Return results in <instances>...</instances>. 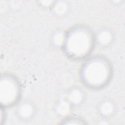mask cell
Listing matches in <instances>:
<instances>
[{"mask_svg": "<svg viewBox=\"0 0 125 125\" xmlns=\"http://www.w3.org/2000/svg\"><path fill=\"white\" fill-rule=\"evenodd\" d=\"M94 64L91 63V66L89 65L87 67V72L88 73V77L92 83H97L98 84L102 83L104 81H105V78H106L107 76L108 70L107 67L104 65V64L101 63H98L97 62Z\"/></svg>", "mask_w": 125, "mask_h": 125, "instance_id": "obj_1", "label": "cell"}, {"mask_svg": "<svg viewBox=\"0 0 125 125\" xmlns=\"http://www.w3.org/2000/svg\"><path fill=\"white\" fill-rule=\"evenodd\" d=\"M88 39L87 36L84 34H80V35L76 34L75 36L72 37L71 40V45L72 51L75 53L78 52L80 53H83L85 49H87V45H88Z\"/></svg>", "mask_w": 125, "mask_h": 125, "instance_id": "obj_2", "label": "cell"}]
</instances>
